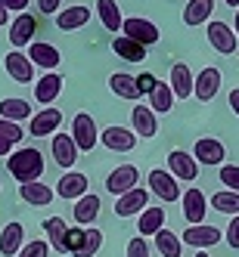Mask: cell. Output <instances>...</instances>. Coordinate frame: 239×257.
<instances>
[{"label": "cell", "mask_w": 239, "mask_h": 257, "mask_svg": "<svg viewBox=\"0 0 239 257\" xmlns=\"http://www.w3.org/2000/svg\"><path fill=\"white\" fill-rule=\"evenodd\" d=\"M7 171L13 174V180L19 183H34L44 177V155L41 149H31V146H25V149H16L10 158H7Z\"/></svg>", "instance_id": "6da1fadb"}, {"label": "cell", "mask_w": 239, "mask_h": 257, "mask_svg": "<svg viewBox=\"0 0 239 257\" xmlns=\"http://www.w3.org/2000/svg\"><path fill=\"white\" fill-rule=\"evenodd\" d=\"M34 34H38V19H34L31 13H19L16 16V22L10 25V44L13 50H22V47H31L34 44Z\"/></svg>", "instance_id": "7a4b0ae2"}, {"label": "cell", "mask_w": 239, "mask_h": 257, "mask_svg": "<svg viewBox=\"0 0 239 257\" xmlns=\"http://www.w3.org/2000/svg\"><path fill=\"white\" fill-rule=\"evenodd\" d=\"M4 68H7V75L16 84H34V62L28 59V53H22V50L7 53V56H4Z\"/></svg>", "instance_id": "3957f363"}, {"label": "cell", "mask_w": 239, "mask_h": 257, "mask_svg": "<svg viewBox=\"0 0 239 257\" xmlns=\"http://www.w3.org/2000/svg\"><path fill=\"white\" fill-rule=\"evenodd\" d=\"M140 186V171L134 168V164H118V168L106 177V189L112 195H124Z\"/></svg>", "instance_id": "277c9868"}, {"label": "cell", "mask_w": 239, "mask_h": 257, "mask_svg": "<svg viewBox=\"0 0 239 257\" xmlns=\"http://www.w3.org/2000/svg\"><path fill=\"white\" fill-rule=\"evenodd\" d=\"M71 137H75L78 149L81 152H94V146L100 143V131H97V121L90 115H75V121H71Z\"/></svg>", "instance_id": "5b68a950"}, {"label": "cell", "mask_w": 239, "mask_h": 257, "mask_svg": "<svg viewBox=\"0 0 239 257\" xmlns=\"http://www.w3.org/2000/svg\"><path fill=\"white\" fill-rule=\"evenodd\" d=\"M208 44L217 50V53H224V56H230V53H236V44H239V34L236 28H230L227 22H208Z\"/></svg>", "instance_id": "8992f818"}, {"label": "cell", "mask_w": 239, "mask_h": 257, "mask_svg": "<svg viewBox=\"0 0 239 257\" xmlns=\"http://www.w3.org/2000/svg\"><path fill=\"white\" fill-rule=\"evenodd\" d=\"M149 189L162 198V201H177V198H183L180 195V186H177V177L171 174V171H165V168H155V171H149Z\"/></svg>", "instance_id": "52a82bcc"}, {"label": "cell", "mask_w": 239, "mask_h": 257, "mask_svg": "<svg viewBox=\"0 0 239 257\" xmlns=\"http://www.w3.org/2000/svg\"><path fill=\"white\" fill-rule=\"evenodd\" d=\"M121 34H127V38L140 41L143 47H152V44H158V38H162L158 25H155V22H149V19H140V16H137V19H124Z\"/></svg>", "instance_id": "ba28073f"}, {"label": "cell", "mask_w": 239, "mask_h": 257, "mask_svg": "<svg viewBox=\"0 0 239 257\" xmlns=\"http://www.w3.org/2000/svg\"><path fill=\"white\" fill-rule=\"evenodd\" d=\"M180 205H183V220H187L190 226L205 223V214H208V198H205V192H202V189H190V192H183Z\"/></svg>", "instance_id": "9c48e42d"}, {"label": "cell", "mask_w": 239, "mask_h": 257, "mask_svg": "<svg viewBox=\"0 0 239 257\" xmlns=\"http://www.w3.org/2000/svg\"><path fill=\"white\" fill-rule=\"evenodd\" d=\"M220 238H224V232H220L217 226H208V223H196V226H187V232H183V245H190V248H199V251H205V248L217 245Z\"/></svg>", "instance_id": "30bf717a"}, {"label": "cell", "mask_w": 239, "mask_h": 257, "mask_svg": "<svg viewBox=\"0 0 239 257\" xmlns=\"http://www.w3.org/2000/svg\"><path fill=\"white\" fill-rule=\"evenodd\" d=\"M168 171H171L177 180H183V183H193V180L199 177V161H196V155H190V152L174 149V152L168 155Z\"/></svg>", "instance_id": "8fae6325"}, {"label": "cell", "mask_w": 239, "mask_h": 257, "mask_svg": "<svg viewBox=\"0 0 239 257\" xmlns=\"http://www.w3.org/2000/svg\"><path fill=\"white\" fill-rule=\"evenodd\" d=\"M100 143L106 146V149H112V152H131L134 146H137V134L134 131H127V127H106V131L100 134Z\"/></svg>", "instance_id": "7c38bea8"}, {"label": "cell", "mask_w": 239, "mask_h": 257, "mask_svg": "<svg viewBox=\"0 0 239 257\" xmlns=\"http://www.w3.org/2000/svg\"><path fill=\"white\" fill-rule=\"evenodd\" d=\"M217 90H220V71L217 68H202L199 75H196V87H193V96L199 102H211L217 96Z\"/></svg>", "instance_id": "4fadbf2b"}, {"label": "cell", "mask_w": 239, "mask_h": 257, "mask_svg": "<svg viewBox=\"0 0 239 257\" xmlns=\"http://www.w3.org/2000/svg\"><path fill=\"white\" fill-rule=\"evenodd\" d=\"M193 155H196L199 164H224V158H227L224 143L214 140V137H202V140H196Z\"/></svg>", "instance_id": "5bb4252c"}, {"label": "cell", "mask_w": 239, "mask_h": 257, "mask_svg": "<svg viewBox=\"0 0 239 257\" xmlns=\"http://www.w3.org/2000/svg\"><path fill=\"white\" fill-rule=\"evenodd\" d=\"M146 205H149V192L137 186V189H131V192L118 195V201H115V214H118V217H134V214H143Z\"/></svg>", "instance_id": "9a60e30c"}, {"label": "cell", "mask_w": 239, "mask_h": 257, "mask_svg": "<svg viewBox=\"0 0 239 257\" xmlns=\"http://www.w3.org/2000/svg\"><path fill=\"white\" fill-rule=\"evenodd\" d=\"M78 143H75V137H71V134H56V137H53V158H56V164H59V168H71V164H75L78 161Z\"/></svg>", "instance_id": "2e32d148"}, {"label": "cell", "mask_w": 239, "mask_h": 257, "mask_svg": "<svg viewBox=\"0 0 239 257\" xmlns=\"http://www.w3.org/2000/svg\"><path fill=\"white\" fill-rule=\"evenodd\" d=\"M44 232H47V242H50L53 251L68 254V232H71V226H65L62 217H47L44 220Z\"/></svg>", "instance_id": "e0dca14e"}, {"label": "cell", "mask_w": 239, "mask_h": 257, "mask_svg": "<svg viewBox=\"0 0 239 257\" xmlns=\"http://www.w3.org/2000/svg\"><path fill=\"white\" fill-rule=\"evenodd\" d=\"M56 195L59 198H81V195H87V177L84 174H78V171H65L59 180H56Z\"/></svg>", "instance_id": "ac0fdd59"}, {"label": "cell", "mask_w": 239, "mask_h": 257, "mask_svg": "<svg viewBox=\"0 0 239 257\" xmlns=\"http://www.w3.org/2000/svg\"><path fill=\"white\" fill-rule=\"evenodd\" d=\"M168 84H171V90H174L177 99H190L193 87H196V75L190 71V65L174 62V65H171V78H168Z\"/></svg>", "instance_id": "d6986e66"}, {"label": "cell", "mask_w": 239, "mask_h": 257, "mask_svg": "<svg viewBox=\"0 0 239 257\" xmlns=\"http://www.w3.org/2000/svg\"><path fill=\"white\" fill-rule=\"evenodd\" d=\"M25 248V229L22 223H7L4 232H0V254L4 257H19V251Z\"/></svg>", "instance_id": "ffe728a7"}, {"label": "cell", "mask_w": 239, "mask_h": 257, "mask_svg": "<svg viewBox=\"0 0 239 257\" xmlns=\"http://www.w3.org/2000/svg\"><path fill=\"white\" fill-rule=\"evenodd\" d=\"M19 195H22V201L25 205H31V208H47L50 201H53V195H56V189H50L47 183H22L19 186Z\"/></svg>", "instance_id": "44dd1931"}, {"label": "cell", "mask_w": 239, "mask_h": 257, "mask_svg": "<svg viewBox=\"0 0 239 257\" xmlns=\"http://www.w3.org/2000/svg\"><path fill=\"white\" fill-rule=\"evenodd\" d=\"M109 90H112L115 96H121V99H131V102L143 96V90H140L137 78L127 75V71H115V75H109Z\"/></svg>", "instance_id": "7402d4cb"}, {"label": "cell", "mask_w": 239, "mask_h": 257, "mask_svg": "<svg viewBox=\"0 0 239 257\" xmlns=\"http://www.w3.org/2000/svg\"><path fill=\"white\" fill-rule=\"evenodd\" d=\"M59 124H62V112H59V108H41V112L31 118V124H28V134L31 137H47V134L56 131Z\"/></svg>", "instance_id": "603a6c76"}, {"label": "cell", "mask_w": 239, "mask_h": 257, "mask_svg": "<svg viewBox=\"0 0 239 257\" xmlns=\"http://www.w3.org/2000/svg\"><path fill=\"white\" fill-rule=\"evenodd\" d=\"M59 93H62V78L56 75V71H47V75H41V81L34 84V99H38L41 105L56 102Z\"/></svg>", "instance_id": "cb8c5ba5"}, {"label": "cell", "mask_w": 239, "mask_h": 257, "mask_svg": "<svg viewBox=\"0 0 239 257\" xmlns=\"http://www.w3.org/2000/svg\"><path fill=\"white\" fill-rule=\"evenodd\" d=\"M28 59L34 62V65H41V68H47V71H53L59 62H62V56H59V50L53 47V44H44V41H34L31 47H28Z\"/></svg>", "instance_id": "d4e9b609"}, {"label": "cell", "mask_w": 239, "mask_h": 257, "mask_svg": "<svg viewBox=\"0 0 239 257\" xmlns=\"http://www.w3.org/2000/svg\"><path fill=\"white\" fill-rule=\"evenodd\" d=\"M131 124H134V134H140L143 140H152L158 134V121H155V112L149 105H137L131 112Z\"/></svg>", "instance_id": "484cf974"}, {"label": "cell", "mask_w": 239, "mask_h": 257, "mask_svg": "<svg viewBox=\"0 0 239 257\" xmlns=\"http://www.w3.org/2000/svg\"><path fill=\"white\" fill-rule=\"evenodd\" d=\"M112 50L115 56L124 59V62H143L146 59V47L134 38H127V34H118V38H112Z\"/></svg>", "instance_id": "4316f807"}, {"label": "cell", "mask_w": 239, "mask_h": 257, "mask_svg": "<svg viewBox=\"0 0 239 257\" xmlns=\"http://www.w3.org/2000/svg\"><path fill=\"white\" fill-rule=\"evenodd\" d=\"M87 22H90V7H81V4H75V7L56 13V25H59L62 31H78V28H84Z\"/></svg>", "instance_id": "83f0119b"}, {"label": "cell", "mask_w": 239, "mask_h": 257, "mask_svg": "<svg viewBox=\"0 0 239 257\" xmlns=\"http://www.w3.org/2000/svg\"><path fill=\"white\" fill-rule=\"evenodd\" d=\"M97 214H100V195H94V192L81 195L78 205H75V211H71V217H75L78 226H90L97 220Z\"/></svg>", "instance_id": "f1b7e54d"}, {"label": "cell", "mask_w": 239, "mask_h": 257, "mask_svg": "<svg viewBox=\"0 0 239 257\" xmlns=\"http://www.w3.org/2000/svg\"><path fill=\"white\" fill-rule=\"evenodd\" d=\"M97 16H100L103 28H106V31H112V34H118V31H121V25H124L121 10H118L115 0H97Z\"/></svg>", "instance_id": "f546056e"}, {"label": "cell", "mask_w": 239, "mask_h": 257, "mask_svg": "<svg viewBox=\"0 0 239 257\" xmlns=\"http://www.w3.org/2000/svg\"><path fill=\"white\" fill-rule=\"evenodd\" d=\"M211 10H214V0H190L187 10H183V22L187 25H202L211 19Z\"/></svg>", "instance_id": "4dcf8cb0"}, {"label": "cell", "mask_w": 239, "mask_h": 257, "mask_svg": "<svg viewBox=\"0 0 239 257\" xmlns=\"http://www.w3.org/2000/svg\"><path fill=\"white\" fill-rule=\"evenodd\" d=\"M171 105H174V90H171V84L158 81V87L149 93V108H152V112H158V115H168Z\"/></svg>", "instance_id": "1f68e13d"}, {"label": "cell", "mask_w": 239, "mask_h": 257, "mask_svg": "<svg viewBox=\"0 0 239 257\" xmlns=\"http://www.w3.org/2000/svg\"><path fill=\"white\" fill-rule=\"evenodd\" d=\"M0 118L19 124L25 118H34V115H31V105L25 99H0Z\"/></svg>", "instance_id": "d6a6232c"}, {"label": "cell", "mask_w": 239, "mask_h": 257, "mask_svg": "<svg viewBox=\"0 0 239 257\" xmlns=\"http://www.w3.org/2000/svg\"><path fill=\"white\" fill-rule=\"evenodd\" d=\"M165 229V208H146L140 214V235H155Z\"/></svg>", "instance_id": "836d02e7"}, {"label": "cell", "mask_w": 239, "mask_h": 257, "mask_svg": "<svg viewBox=\"0 0 239 257\" xmlns=\"http://www.w3.org/2000/svg\"><path fill=\"white\" fill-rule=\"evenodd\" d=\"M208 205H211L214 211H220V214L236 217V214H239V192H233V189H220V192L211 195Z\"/></svg>", "instance_id": "e575fe53"}, {"label": "cell", "mask_w": 239, "mask_h": 257, "mask_svg": "<svg viewBox=\"0 0 239 257\" xmlns=\"http://www.w3.org/2000/svg\"><path fill=\"white\" fill-rule=\"evenodd\" d=\"M155 248H158L162 257H180V251H183V238H177V235L168 232V229H162V232H155Z\"/></svg>", "instance_id": "d590c367"}, {"label": "cell", "mask_w": 239, "mask_h": 257, "mask_svg": "<svg viewBox=\"0 0 239 257\" xmlns=\"http://www.w3.org/2000/svg\"><path fill=\"white\" fill-rule=\"evenodd\" d=\"M100 248H103V232L90 226V229H87V235H84V245H81V251H78L75 257H94Z\"/></svg>", "instance_id": "8d00e7d4"}, {"label": "cell", "mask_w": 239, "mask_h": 257, "mask_svg": "<svg viewBox=\"0 0 239 257\" xmlns=\"http://www.w3.org/2000/svg\"><path fill=\"white\" fill-rule=\"evenodd\" d=\"M0 137H4V140H10V143L16 146V143H19V140L25 137V131H22V127L16 124V121H7V118H0Z\"/></svg>", "instance_id": "74e56055"}, {"label": "cell", "mask_w": 239, "mask_h": 257, "mask_svg": "<svg viewBox=\"0 0 239 257\" xmlns=\"http://www.w3.org/2000/svg\"><path fill=\"white\" fill-rule=\"evenodd\" d=\"M220 183H224L227 189L239 192V164H224V168H220Z\"/></svg>", "instance_id": "f35d334b"}, {"label": "cell", "mask_w": 239, "mask_h": 257, "mask_svg": "<svg viewBox=\"0 0 239 257\" xmlns=\"http://www.w3.org/2000/svg\"><path fill=\"white\" fill-rule=\"evenodd\" d=\"M47 254H50V242H44V238H34L19 251V257H47Z\"/></svg>", "instance_id": "ab89813d"}, {"label": "cell", "mask_w": 239, "mask_h": 257, "mask_svg": "<svg viewBox=\"0 0 239 257\" xmlns=\"http://www.w3.org/2000/svg\"><path fill=\"white\" fill-rule=\"evenodd\" d=\"M84 235H87V226H71V232H68V254H71V257L81 251Z\"/></svg>", "instance_id": "60d3db41"}, {"label": "cell", "mask_w": 239, "mask_h": 257, "mask_svg": "<svg viewBox=\"0 0 239 257\" xmlns=\"http://www.w3.org/2000/svg\"><path fill=\"white\" fill-rule=\"evenodd\" d=\"M127 257H149V245L143 242V235H134L127 242Z\"/></svg>", "instance_id": "b9f144b4"}, {"label": "cell", "mask_w": 239, "mask_h": 257, "mask_svg": "<svg viewBox=\"0 0 239 257\" xmlns=\"http://www.w3.org/2000/svg\"><path fill=\"white\" fill-rule=\"evenodd\" d=\"M137 84H140V90H143V96H149L152 90L158 87V78H155V75H149V71H143V75L137 78Z\"/></svg>", "instance_id": "7bdbcfd3"}, {"label": "cell", "mask_w": 239, "mask_h": 257, "mask_svg": "<svg viewBox=\"0 0 239 257\" xmlns=\"http://www.w3.org/2000/svg\"><path fill=\"white\" fill-rule=\"evenodd\" d=\"M227 245L239 251V214L230 220V226H227Z\"/></svg>", "instance_id": "ee69618b"}, {"label": "cell", "mask_w": 239, "mask_h": 257, "mask_svg": "<svg viewBox=\"0 0 239 257\" xmlns=\"http://www.w3.org/2000/svg\"><path fill=\"white\" fill-rule=\"evenodd\" d=\"M38 10H41L44 16H50V13H59V10H62V0H38Z\"/></svg>", "instance_id": "f6af8a7d"}, {"label": "cell", "mask_w": 239, "mask_h": 257, "mask_svg": "<svg viewBox=\"0 0 239 257\" xmlns=\"http://www.w3.org/2000/svg\"><path fill=\"white\" fill-rule=\"evenodd\" d=\"M7 10H16V13H25L28 10V0H0Z\"/></svg>", "instance_id": "bcb514c9"}, {"label": "cell", "mask_w": 239, "mask_h": 257, "mask_svg": "<svg viewBox=\"0 0 239 257\" xmlns=\"http://www.w3.org/2000/svg\"><path fill=\"white\" fill-rule=\"evenodd\" d=\"M10 155H13V143L0 137V158H10Z\"/></svg>", "instance_id": "7dc6e473"}, {"label": "cell", "mask_w": 239, "mask_h": 257, "mask_svg": "<svg viewBox=\"0 0 239 257\" xmlns=\"http://www.w3.org/2000/svg\"><path fill=\"white\" fill-rule=\"evenodd\" d=\"M230 108H233V115L239 118V87H236V90H230Z\"/></svg>", "instance_id": "c3c4849f"}, {"label": "cell", "mask_w": 239, "mask_h": 257, "mask_svg": "<svg viewBox=\"0 0 239 257\" xmlns=\"http://www.w3.org/2000/svg\"><path fill=\"white\" fill-rule=\"evenodd\" d=\"M7 22H10V10H7L4 4H0V28H4Z\"/></svg>", "instance_id": "681fc988"}, {"label": "cell", "mask_w": 239, "mask_h": 257, "mask_svg": "<svg viewBox=\"0 0 239 257\" xmlns=\"http://www.w3.org/2000/svg\"><path fill=\"white\" fill-rule=\"evenodd\" d=\"M227 7H233V10H239V0H227Z\"/></svg>", "instance_id": "f907efd6"}, {"label": "cell", "mask_w": 239, "mask_h": 257, "mask_svg": "<svg viewBox=\"0 0 239 257\" xmlns=\"http://www.w3.org/2000/svg\"><path fill=\"white\" fill-rule=\"evenodd\" d=\"M233 28H236V34H239V10H236V22H233Z\"/></svg>", "instance_id": "816d5d0a"}, {"label": "cell", "mask_w": 239, "mask_h": 257, "mask_svg": "<svg viewBox=\"0 0 239 257\" xmlns=\"http://www.w3.org/2000/svg\"><path fill=\"white\" fill-rule=\"evenodd\" d=\"M196 257H208V254H205V251H199V254H196Z\"/></svg>", "instance_id": "f5cc1de1"}]
</instances>
